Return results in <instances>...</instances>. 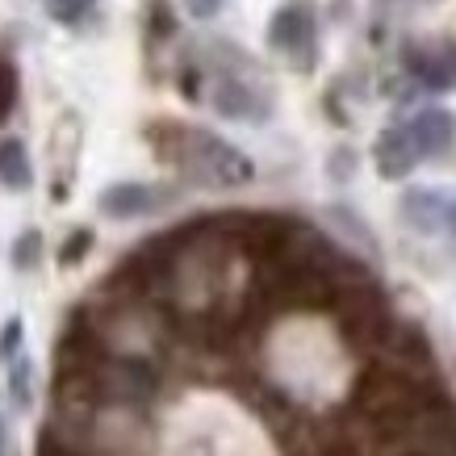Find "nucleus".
Returning a JSON list of instances; mask_svg holds the SVG:
<instances>
[{
	"mask_svg": "<svg viewBox=\"0 0 456 456\" xmlns=\"http://www.w3.org/2000/svg\"><path fill=\"white\" fill-rule=\"evenodd\" d=\"M423 402L428 394L415 377L389 369V364H369L352 389V406L381 440H411L419 415H423Z\"/></svg>",
	"mask_w": 456,
	"mask_h": 456,
	"instance_id": "f257e3e1",
	"label": "nucleus"
},
{
	"mask_svg": "<svg viewBox=\"0 0 456 456\" xmlns=\"http://www.w3.org/2000/svg\"><path fill=\"white\" fill-rule=\"evenodd\" d=\"M180 159H184L180 167H189L206 184H243V180H251L248 155L235 151L218 134H206V130H193V126L180 130Z\"/></svg>",
	"mask_w": 456,
	"mask_h": 456,
	"instance_id": "f03ea898",
	"label": "nucleus"
},
{
	"mask_svg": "<svg viewBox=\"0 0 456 456\" xmlns=\"http://www.w3.org/2000/svg\"><path fill=\"white\" fill-rule=\"evenodd\" d=\"M406 71L415 76L419 84H428L436 93H448L456 88V42H419V46H406Z\"/></svg>",
	"mask_w": 456,
	"mask_h": 456,
	"instance_id": "7ed1b4c3",
	"label": "nucleus"
},
{
	"mask_svg": "<svg viewBox=\"0 0 456 456\" xmlns=\"http://www.w3.org/2000/svg\"><path fill=\"white\" fill-rule=\"evenodd\" d=\"M402 134L411 142L415 159H431V155H444L456 142V118L448 110H423L419 118L402 126Z\"/></svg>",
	"mask_w": 456,
	"mask_h": 456,
	"instance_id": "20e7f679",
	"label": "nucleus"
},
{
	"mask_svg": "<svg viewBox=\"0 0 456 456\" xmlns=\"http://www.w3.org/2000/svg\"><path fill=\"white\" fill-rule=\"evenodd\" d=\"M268 42L293 55L297 63L310 59V46H314V17L305 4H285L277 17H273V26H268Z\"/></svg>",
	"mask_w": 456,
	"mask_h": 456,
	"instance_id": "39448f33",
	"label": "nucleus"
},
{
	"mask_svg": "<svg viewBox=\"0 0 456 456\" xmlns=\"http://www.w3.org/2000/svg\"><path fill=\"white\" fill-rule=\"evenodd\" d=\"M155 206H164V189L139 184V180H122L101 193V214L110 218H139V214H151Z\"/></svg>",
	"mask_w": 456,
	"mask_h": 456,
	"instance_id": "423d86ee",
	"label": "nucleus"
},
{
	"mask_svg": "<svg viewBox=\"0 0 456 456\" xmlns=\"http://www.w3.org/2000/svg\"><path fill=\"white\" fill-rule=\"evenodd\" d=\"M214 110H218L222 118L260 122V118H268V97L243 80H218V88H214Z\"/></svg>",
	"mask_w": 456,
	"mask_h": 456,
	"instance_id": "0eeeda50",
	"label": "nucleus"
},
{
	"mask_svg": "<svg viewBox=\"0 0 456 456\" xmlns=\"http://www.w3.org/2000/svg\"><path fill=\"white\" fill-rule=\"evenodd\" d=\"M415 151H411V142H406V134H402V126H394V130H386L381 139H377V172L386 180H402L415 172Z\"/></svg>",
	"mask_w": 456,
	"mask_h": 456,
	"instance_id": "6e6552de",
	"label": "nucleus"
},
{
	"mask_svg": "<svg viewBox=\"0 0 456 456\" xmlns=\"http://www.w3.org/2000/svg\"><path fill=\"white\" fill-rule=\"evenodd\" d=\"M0 184H4V189H17V193L34 184V167H29V151L21 139L0 142Z\"/></svg>",
	"mask_w": 456,
	"mask_h": 456,
	"instance_id": "1a4fd4ad",
	"label": "nucleus"
},
{
	"mask_svg": "<svg viewBox=\"0 0 456 456\" xmlns=\"http://www.w3.org/2000/svg\"><path fill=\"white\" fill-rule=\"evenodd\" d=\"M402 214H406L411 222H419L423 231H431V226H436V218L444 214L440 193H428V189H423V193H411V197H406V206H402Z\"/></svg>",
	"mask_w": 456,
	"mask_h": 456,
	"instance_id": "9d476101",
	"label": "nucleus"
},
{
	"mask_svg": "<svg viewBox=\"0 0 456 456\" xmlns=\"http://www.w3.org/2000/svg\"><path fill=\"white\" fill-rule=\"evenodd\" d=\"M29 377H34V364H29L26 356H17L13 364H9V389H13L17 406H29V402H34V394H29Z\"/></svg>",
	"mask_w": 456,
	"mask_h": 456,
	"instance_id": "9b49d317",
	"label": "nucleus"
},
{
	"mask_svg": "<svg viewBox=\"0 0 456 456\" xmlns=\"http://www.w3.org/2000/svg\"><path fill=\"white\" fill-rule=\"evenodd\" d=\"M93 4L97 0H46V13L63 26H76V21H84V13H93Z\"/></svg>",
	"mask_w": 456,
	"mask_h": 456,
	"instance_id": "f8f14e48",
	"label": "nucleus"
},
{
	"mask_svg": "<svg viewBox=\"0 0 456 456\" xmlns=\"http://www.w3.org/2000/svg\"><path fill=\"white\" fill-rule=\"evenodd\" d=\"M38 256H42V235L38 231H26V235L13 243V264L21 273H29V268L38 264Z\"/></svg>",
	"mask_w": 456,
	"mask_h": 456,
	"instance_id": "ddd939ff",
	"label": "nucleus"
},
{
	"mask_svg": "<svg viewBox=\"0 0 456 456\" xmlns=\"http://www.w3.org/2000/svg\"><path fill=\"white\" fill-rule=\"evenodd\" d=\"M13 101H17V71L9 59H0V122L13 113Z\"/></svg>",
	"mask_w": 456,
	"mask_h": 456,
	"instance_id": "4468645a",
	"label": "nucleus"
},
{
	"mask_svg": "<svg viewBox=\"0 0 456 456\" xmlns=\"http://www.w3.org/2000/svg\"><path fill=\"white\" fill-rule=\"evenodd\" d=\"M21 335H26L21 318H9V322H4V335H0V360H4V364H13V360L21 356Z\"/></svg>",
	"mask_w": 456,
	"mask_h": 456,
	"instance_id": "2eb2a0df",
	"label": "nucleus"
},
{
	"mask_svg": "<svg viewBox=\"0 0 456 456\" xmlns=\"http://www.w3.org/2000/svg\"><path fill=\"white\" fill-rule=\"evenodd\" d=\"M88 248H93V231H88V226H80V231H76V235H71L68 243H63V251H59V260H63V264H76Z\"/></svg>",
	"mask_w": 456,
	"mask_h": 456,
	"instance_id": "dca6fc26",
	"label": "nucleus"
},
{
	"mask_svg": "<svg viewBox=\"0 0 456 456\" xmlns=\"http://www.w3.org/2000/svg\"><path fill=\"white\" fill-rule=\"evenodd\" d=\"M226 4V0H184V9L197 17V21H206V17H214Z\"/></svg>",
	"mask_w": 456,
	"mask_h": 456,
	"instance_id": "f3484780",
	"label": "nucleus"
},
{
	"mask_svg": "<svg viewBox=\"0 0 456 456\" xmlns=\"http://www.w3.org/2000/svg\"><path fill=\"white\" fill-rule=\"evenodd\" d=\"M0 456H9V436H4V419H0Z\"/></svg>",
	"mask_w": 456,
	"mask_h": 456,
	"instance_id": "a211bd4d",
	"label": "nucleus"
},
{
	"mask_svg": "<svg viewBox=\"0 0 456 456\" xmlns=\"http://www.w3.org/2000/svg\"><path fill=\"white\" fill-rule=\"evenodd\" d=\"M444 218H448V222H452V226H456V206H448V209H444Z\"/></svg>",
	"mask_w": 456,
	"mask_h": 456,
	"instance_id": "6ab92c4d",
	"label": "nucleus"
}]
</instances>
